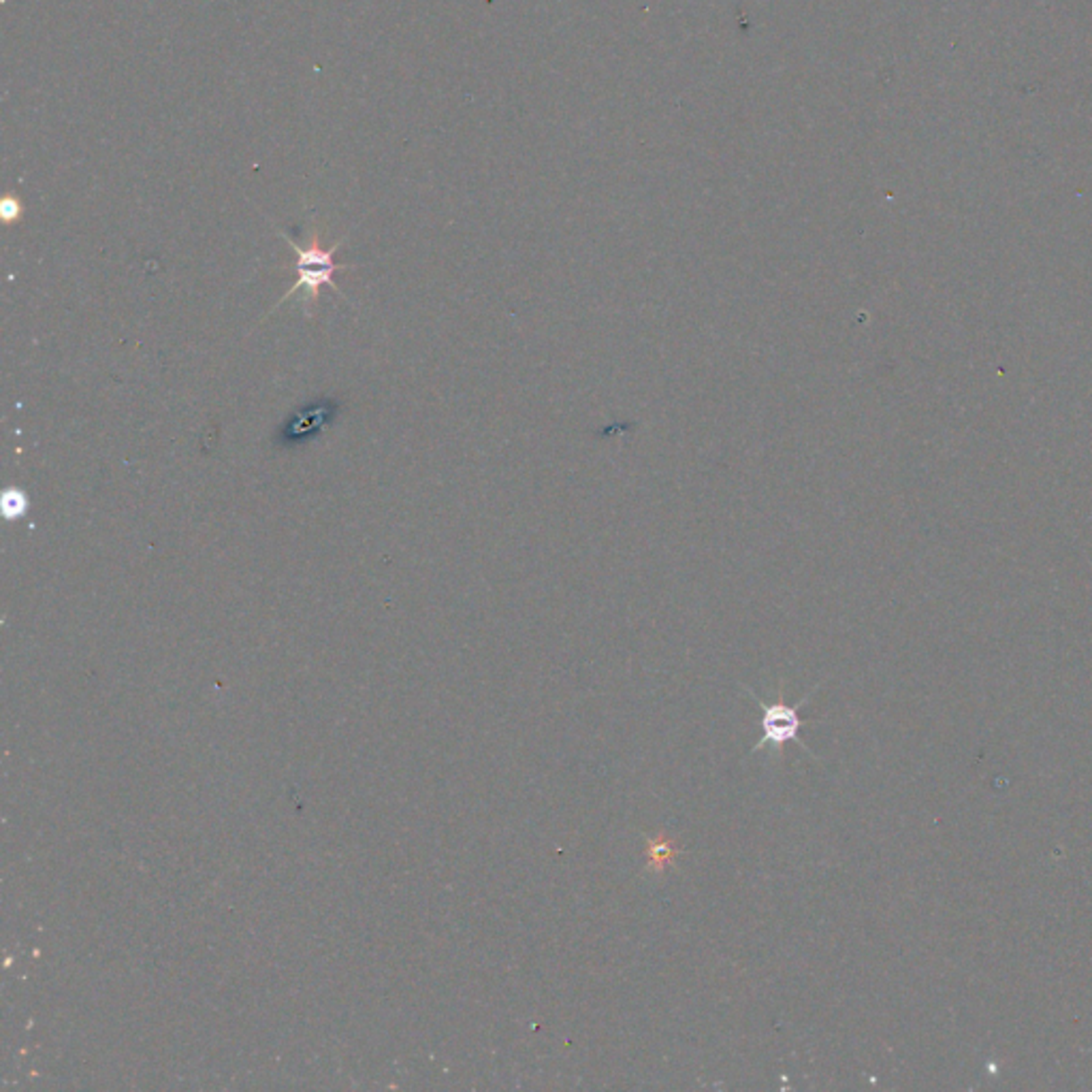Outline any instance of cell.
I'll use <instances>...</instances> for the list:
<instances>
[{"label":"cell","instance_id":"6da1fadb","mask_svg":"<svg viewBox=\"0 0 1092 1092\" xmlns=\"http://www.w3.org/2000/svg\"><path fill=\"white\" fill-rule=\"evenodd\" d=\"M278 235L297 254V265H295L297 282L287 290V295L278 301V305H273V310H278L284 301H288L290 295H295L297 290H304V312H305V316H310V318L314 314V307H316V304H318V299H321V290L324 287H331L335 293H340L346 299L344 290H341L338 284L333 282L335 271H340V269L341 271L348 269L346 265L340 267L338 262L333 261V254L341 248V244L344 242H335L331 248H324L321 242V231H314L307 245H297L287 233L279 231Z\"/></svg>","mask_w":1092,"mask_h":1092},{"label":"cell","instance_id":"277c9868","mask_svg":"<svg viewBox=\"0 0 1092 1092\" xmlns=\"http://www.w3.org/2000/svg\"><path fill=\"white\" fill-rule=\"evenodd\" d=\"M28 508H30V502L21 489H7L3 493V517L7 520L21 519Z\"/></svg>","mask_w":1092,"mask_h":1092},{"label":"cell","instance_id":"3957f363","mask_svg":"<svg viewBox=\"0 0 1092 1092\" xmlns=\"http://www.w3.org/2000/svg\"><path fill=\"white\" fill-rule=\"evenodd\" d=\"M676 851L675 845H672L670 838H666L664 834H659V837L649 838L647 843V858H649V869L655 873H662L666 866L670 864L672 860L676 858Z\"/></svg>","mask_w":1092,"mask_h":1092},{"label":"cell","instance_id":"8992f818","mask_svg":"<svg viewBox=\"0 0 1092 1092\" xmlns=\"http://www.w3.org/2000/svg\"><path fill=\"white\" fill-rule=\"evenodd\" d=\"M322 417H327V412H324L322 408H318V410L310 412V418H307V425H312V423H318V425H321V423H322ZM304 427H305V421H295V425H293V434H297V435H305V429H304Z\"/></svg>","mask_w":1092,"mask_h":1092},{"label":"cell","instance_id":"5b68a950","mask_svg":"<svg viewBox=\"0 0 1092 1092\" xmlns=\"http://www.w3.org/2000/svg\"><path fill=\"white\" fill-rule=\"evenodd\" d=\"M0 211H3V220L7 224L18 222L21 220V216H24V205H21L18 197H7L3 201V205H0Z\"/></svg>","mask_w":1092,"mask_h":1092},{"label":"cell","instance_id":"7a4b0ae2","mask_svg":"<svg viewBox=\"0 0 1092 1092\" xmlns=\"http://www.w3.org/2000/svg\"><path fill=\"white\" fill-rule=\"evenodd\" d=\"M817 687H820V685H815V690H817ZM815 690L813 692H806L804 696L800 698L796 704H787L786 698H783V685H781V690H779V698H777L775 702H764V700H761L758 696V693H753L747 687V693L753 698V702L758 704V709L761 710V717H760L761 736L758 738V743L753 744L752 752H749V755L758 753L760 749H764V747H770V749H775V753L781 758L783 747H786L787 743H796L798 747L803 749V752L806 755L815 758V755L811 753V749L806 747V744L803 741H800V730H803V727L806 726V721H803V717L798 715L800 709H803L804 704L809 702L811 698H813Z\"/></svg>","mask_w":1092,"mask_h":1092}]
</instances>
